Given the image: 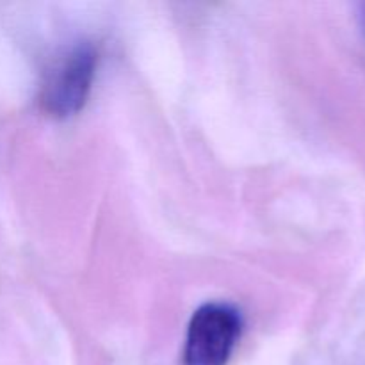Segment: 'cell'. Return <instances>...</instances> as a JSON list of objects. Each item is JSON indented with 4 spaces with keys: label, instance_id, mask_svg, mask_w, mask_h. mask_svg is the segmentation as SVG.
<instances>
[{
    "label": "cell",
    "instance_id": "6da1fadb",
    "mask_svg": "<svg viewBox=\"0 0 365 365\" xmlns=\"http://www.w3.org/2000/svg\"><path fill=\"white\" fill-rule=\"evenodd\" d=\"M96 71L91 43H77L53 63L39 91L41 109L52 118H70L88 102Z\"/></svg>",
    "mask_w": 365,
    "mask_h": 365
},
{
    "label": "cell",
    "instance_id": "7a4b0ae2",
    "mask_svg": "<svg viewBox=\"0 0 365 365\" xmlns=\"http://www.w3.org/2000/svg\"><path fill=\"white\" fill-rule=\"evenodd\" d=\"M241 312L223 302L200 307L189 321L182 365H227L241 335Z\"/></svg>",
    "mask_w": 365,
    "mask_h": 365
},
{
    "label": "cell",
    "instance_id": "3957f363",
    "mask_svg": "<svg viewBox=\"0 0 365 365\" xmlns=\"http://www.w3.org/2000/svg\"><path fill=\"white\" fill-rule=\"evenodd\" d=\"M359 20H360V25H362V31L365 34V2H362L359 6Z\"/></svg>",
    "mask_w": 365,
    "mask_h": 365
}]
</instances>
